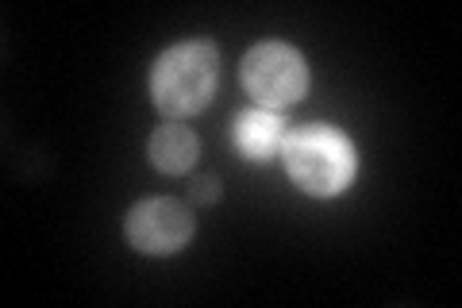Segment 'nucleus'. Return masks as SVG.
Segmentation results:
<instances>
[{
  "instance_id": "5",
  "label": "nucleus",
  "mask_w": 462,
  "mask_h": 308,
  "mask_svg": "<svg viewBox=\"0 0 462 308\" xmlns=\"http://www.w3.org/2000/svg\"><path fill=\"white\" fill-rule=\"evenodd\" d=\"M285 135V120L270 108H247L236 116V146L254 163H266L270 154H278Z\"/></svg>"
},
{
  "instance_id": "6",
  "label": "nucleus",
  "mask_w": 462,
  "mask_h": 308,
  "mask_svg": "<svg viewBox=\"0 0 462 308\" xmlns=\"http://www.w3.org/2000/svg\"><path fill=\"white\" fill-rule=\"evenodd\" d=\"M147 154L162 173H185V170H193V163H197V135L189 127H181V124H162L151 135Z\"/></svg>"
},
{
  "instance_id": "2",
  "label": "nucleus",
  "mask_w": 462,
  "mask_h": 308,
  "mask_svg": "<svg viewBox=\"0 0 462 308\" xmlns=\"http://www.w3.org/2000/svg\"><path fill=\"white\" fill-rule=\"evenodd\" d=\"M282 154H285V170L293 178V185H300L312 197L343 193L358 170L351 139L324 124H312V127H300L293 135H285Z\"/></svg>"
},
{
  "instance_id": "7",
  "label": "nucleus",
  "mask_w": 462,
  "mask_h": 308,
  "mask_svg": "<svg viewBox=\"0 0 462 308\" xmlns=\"http://www.w3.org/2000/svg\"><path fill=\"white\" fill-rule=\"evenodd\" d=\"M193 197L197 201H216V197H220V178H212V173H208V178H200L193 185Z\"/></svg>"
},
{
  "instance_id": "3",
  "label": "nucleus",
  "mask_w": 462,
  "mask_h": 308,
  "mask_svg": "<svg viewBox=\"0 0 462 308\" xmlns=\"http://www.w3.org/2000/svg\"><path fill=\"white\" fill-rule=\"evenodd\" d=\"M243 89H247L258 108L278 112L285 105H297L309 89V66L300 51L289 42H258V47L243 58Z\"/></svg>"
},
{
  "instance_id": "4",
  "label": "nucleus",
  "mask_w": 462,
  "mask_h": 308,
  "mask_svg": "<svg viewBox=\"0 0 462 308\" xmlns=\"http://www.w3.org/2000/svg\"><path fill=\"white\" fill-rule=\"evenodd\" d=\"M127 239L143 255H173L193 239V216L170 197H151L127 212Z\"/></svg>"
},
{
  "instance_id": "1",
  "label": "nucleus",
  "mask_w": 462,
  "mask_h": 308,
  "mask_svg": "<svg viewBox=\"0 0 462 308\" xmlns=\"http://www.w3.org/2000/svg\"><path fill=\"white\" fill-rule=\"evenodd\" d=\"M216 81H220V54L208 39L178 42L151 70V93L166 120H189L208 108Z\"/></svg>"
}]
</instances>
